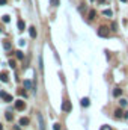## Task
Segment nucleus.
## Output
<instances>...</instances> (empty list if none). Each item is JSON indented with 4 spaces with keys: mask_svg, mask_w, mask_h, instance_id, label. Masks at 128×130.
Returning a JSON list of instances; mask_svg holds the SVG:
<instances>
[{
    "mask_svg": "<svg viewBox=\"0 0 128 130\" xmlns=\"http://www.w3.org/2000/svg\"><path fill=\"white\" fill-rule=\"evenodd\" d=\"M5 116H6V120H8V121H12V118H14L11 112H6V115H5Z\"/></svg>",
    "mask_w": 128,
    "mask_h": 130,
    "instance_id": "6ab92c4d",
    "label": "nucleus"
},
{
    "mask_svg": "<svg viewBox=\"0 0 128 130\" xmlns=\"http://www.w3.org/2000/svg\"><path fill=\"white\" fill-rule=\"evenodd\" d=\"M29 123H30L29 118H21V120H20V124H21V126H27Z\"/></svg>",
    "mask_w": 128,
    "mask_h": 130,
    "instance_id": "9d476101",
    "label": "nucleus"
},
{
    "mask_svg": "<svg viewBox=\"0 0 128 130\" xmlns=\"http://www.w3.org/2000/svg\"><path fill=\"white\" fill-rule=\"evenodd\" d=\"M119 103H121V106H122V107H124V106H127V100H121Z\"/></svg>",
    "mask_w": 128,
    "mask_h": 130,
    "instance_id": "393cba45",
    "label": "nucleus"
},
{
    "mask_svg": "<svg viewBox=\"0 0 128 130\" xmlns=\"http://www.w3.org/2000/svg\"><path fill=\"white\" fill-rule=\"evenodd\" d=\"M51 5H53V6H57V5H59V0H51Z\"/></svg>",
    "mask_w": 128,
    "mask_h": 130,
    "instance_id": "5701e85b",
    "label": "nucleus"
},
{
    "mask_svg": "<svg viewBox=\"0 0 128 130\" xmlns=\"http://www.w3.org/2000/svg\"><path fill=\"white\" fill-rule=\"evenodd\" d=\"M62 109L65 110V112H71V109H72V106H71V103L68 100H65L63 103H62Z\"/></svg>",
    "mask_w": 128,
    "mask_h": 130,
    "instance_id": "20e7f679",
    "label": "nucleus"
},
{
    "mask_svg": "<svg viewBox=\"0 0 128 130\" xmlns=\"http://www.w3.org/2000/svg\"><path fill=\"white\" fill-rule=\"evenodd\" d=\"M53 130H60V124H59V123H56V124L53 126Z\"/></svg>",
    "mask_w": 128,
    "mask_h": 130,
    "instance_id": "412c9836",
    "label": "nucleus"
},
{
    "mask_svg": "<svg viewBox=\"0 0 128 130\" xmlns=\"http://www.w3.org/2000/svg\"><path fill=\"white\" fill-rule=\"evenodd\" d=\"M0 130H3V126H2V124H0Z\"/></svg>",
    "mask_w": 128,
    "mask_h": 130,
    "instance_id": "cd10ccee",
    "label": "nucleus"
},
{
    "mask_svg": "<svg viewBox=\"0 0 128 130\" xmlns=\"http://www.w3.org/2000/svg\"><path fill=\"white\" fill-rule=\"evenodd\" d=\"M24 27H26V23L23 20H18V30H24Z\"/></svg>",
    "mask_w": 128,
    "mask_h": 130,
    "instance_id": "0eeeda50",
    "label": "nucleus"
},
{
    "mask_svg": "<svg viewBox=\"0 0 128 130\" xmlns=\"http://www.w3.org/2000/svg\"><path fill=\"white\" fill-rule=\"evenodd\" d=\"M116 27H118V26H116V23H112V30H113V32H116V30H118Z\"/></svg>",
    "mask_w": 128,
    "mask_h": 130,
    "instance_id": "b1692460",
    "label": "nucleus"
},
{
    "mask_svg": "<svg viewBox=\"0 0 128 130\" xmlns=\"http://www.w3.org/2000/svg\"><path fill=\"white\" fill-rule=\"evenodd\" d=\"M3 47H5V50H11V42H8V41H3Z\"/></svg>",
    "mask_w": 128,
    "mask_h": 130,
    "instance_id": "4468645a",
    "label": "nucleus"
},
{
    "mask_svg": "<svg viewBox=\"0 0 128 130\" xmlns=\"http://www.w3.org/2000/svg\"><path fill=\"white\" fill-rule=\"evenodd\" d=\"M15 109L17 110H24L26 109V103H24L23 100H17L15 101Z\"/></svg>",
    "mask_w": 128,
    "mask_h": 130,
    "instance_id": "f03ea898",
    "label": "nucleus"
},
{
    "mask_svg": "<svg viewBox=\"0 0 128 130\" xmlns=\"http://www.w3.org/2000/svg\"><path fill=\"white\" fill-rule=\"evenodd\" d=\"M8 0H0V6H3V5H6Z\"/></svg>",
    "mask_w": 128,
    "mask_h": 130,
    "instance_id": "a878e982",
    "label": "nucleus"
},
{
    "mask_svg": "<svg viewBox=\"0 0 128 130\" xmlns=\"http://www.w3.org/2000/svg\"><path fill=\"white\" fill-rule=\"evenodd\" d=\"M115 116H116V118H122V116H124V112H122L121 109H118V110L115 112Z\"/></svg>",
    "mask_w": 128,
    "mask_h": 130,
    "instance_id": "9b49d317",
    "label": "nucleus"
},
{
    "mask_svg": "<svg viewBox=\"0 0 128 130\" xmlns=\"http://www.w3.org/2000/svg\"><path fill=\"white\" fill-rule=\"evenodd\" d=\"M24 88H26V89H30V88H32L30 80H24Z\"/></svg>",
    "mask_w": 128,
    "mask_h": 130,
    "instance_id": "dca6fc26",
    "label": "nucleus"
},
{
    "mask_svg": "<svg viewBox=\"0 0 128 130\" xmlns=\"http://www.w3.org/2000/svg\"><path fill=\"white\" fill-rule=\"evenodd\" d=\"M15 56H17V59H23V58H24V55H23V52H21V50L15 52Z\"/></svg>",
    "mask_w": 128,
    "mask_h": 130,
    "instance_id": "f8f14e48",
    "label": "nucleus"
},
{
    "mask_svg": "<svg viewBox=\"0 0 128 130\" xmlns=\"http://www.w3.org/2000/svg\"><path fill=\"white\" fill-rule=\"evenodd\" d=\"M121 2H124V3H125V2H127V0H121Z\"/></svg>",
    "mask_w": 128,
    "mask_h": 130,
    "instance_id": "c85d7f7f",
    "label": "nucleus"
},
{
    "mask_svg": "<svg viewBox=\"0 0 128 130\" xmlns=\"http://www.w3.org/2000/svg\"><path fill=\"white\" fill-rule=\"evenodd\" d=\"M38 120H39V129L41 130H45V124H44V118L41 114H38Z\"/></svg>",
    "mask_w": 128,
    "mask_h": 130,
    "instance_id": "39448f33",
    "label": "nucleus"
},
{
    "mask_svg": "<svg viewBox=\"0 0 128 130\" xmlns=\"http://www.w3.org/2000/svg\"><path fill=\"white\" fill-rule=\"evenodd\" d=\"M109 33H110V32H109V27H107V26H101V27L98 29V35L103 36V38H107Z\"/></svg>",
    "mask_w": 128,
    "mask_h": 130,
    "instance_id": "f257e3e1",
    "label": "nucleus"
},
{
    "mask_svg": "<svg viewBox=\"0 0 128 130\" xmlns=\"http://www.w3.org/2000/svg\"><path fill=\"white\" fill-rule=\"evenodd\" d=\"M121 94H122V89L121 88H115L113 89V95H115V97H119Z\"/></svg>",
    "mask_w": 128,
    "mask_h": 130,
    "instance_id": "6e6552de",
    "label": "nucleus"
},
{
    "mask_svg": "<svg viewBox=\"0 0 128 130\" xmlns=\"http://www.w3.org/2000/svg\"><path fill=\"white\" fill-rule=\"evenodd\" d=\"M95 15H97V12H95V9H92L91 12H89V20H93V18H95Z\"/></svg>",
    "mask_w": 128,
    "mask_h": 130,
    "instance_id": "ddd939ff",
    "label": "nucleus"
},
{
    "mask_svg": "<svg viewBox=\"0 0 128 130\" xmlns=\"http://www.w3.org/2000/svg\"><path fill=\"white\" fill-rule=\"evenodd\" d=\"M0 82H8V73L6 71H2V73H0Z\"/></svg>",
    "mask_w": 128,
    "mask_h": 130,
    "instance_id": "423d86ee",
    "label": "nucleus"
},
{
    "mask_svg": "<svg viewBox=\"0 0 128 130\" xmlns=\"http://www.w3.org/2000/svg\"><path fill=\"white\" fill-rule=\"evenodd\" d=\"M15 130H18V129H15Z\"/></svg>",
    "mask_w": 128,
    "mask_h": 130,
    "instance_id": "c756f323",
    "label": "nucleus"
},
{
    "mask_svg": "<svg viewBox=\"0 0 128 130\" xmlns=\"http://www.w3.org/2000/svg\"><path fill=\"white\" fill-rule=\"evenodd\" d=\"M3 23H9V21H11V18H9V15H3Z\"/></svg>",
    "mask_w": 128,
    "mask_h": 130,
    "instance_id": "aec40b11",
    "label": "nucleus"
},
{
    "mask_svg": "<svg viewBox=\"0 0 128 130\" xmlns=\"http://www.w3.org/2000/svg\"><path fill=\"white\" fill-rule=\"evenodd\" d=\"M98 2H99V3H104V0H98Z\"/></svg>",
    "mask_w": 128,
    "mask_h": 130,
    "instance_id": "bb28decb",
    "label": "nucleus"
},
{
    "mask_svg": "<svg viewBox=\"0 0 128 130\" xmlns=\"http://www.w3.org/2000/svg\"><path fill=\"white\" fill-rule=\"evenodd\" d=\"M99 130H112V127H110V126H101Z\"/></svg>",
    "mask_w": 128,
    "mask_h": 130,
    "instance_id": "4be33fe9",
    "label": "nucleus"
},
{
    "mask_svg": "<svg viewBox=\"0 0 128 130\" xmlns=\"http://www.w3.org/2000/svg\"><path fill=\"white\" fill-rule=\"evenodd\" d=\"M0 32H2V30H0Z\"/></svg>",
    "mask_w": 128,
    "mask_h": 130,
    "instance_id": "7c9ffc66",
    "label": "nucleus"
},
{
    "mask_svg": "<svg viewBox=\"0 0 128 130\" xmlns=\"http://www.w3.org/2000/svg\"><path fill=\"white\" fill-rule=\"evenodd\" d=\"M0 97H2L6 103H11L12 101V95H9V94H6V92H3V91H0Z\"/></svg>",
    "mask_w": 128,
    "mask_h": 130,
    "instance_id": "7ed1b4c3",
    "label": "nucleus"
},
{
    "mask_svg": "<svg viewBox=\"0 0 128 130\" xmlns=\"http://www.w3.org/2000/svg\"><path fill=\"white\" fill-rule=\"evenodd\" d=\"M29 33H30L32 38H36V29H35V27H30V29H29Z\"/></svg>",
    "mask_w": 128,
    "mask_h": 130,
    "instance_id": "1a4fd4ad",
    "label": "nucleus"
},
{
    "mask_svg": "<svg viewBox=\"0 0 128 130\" xmlns=\"http://www.w3.org/2000/svg\"><path fill=\"white\" fill-rule=\"evenodd\" d=\"M81 106H83V107H87V106H89V98H83V100H81Z\"/></svg>",
    "mask_w": 128,
    "mask_h": 130,
    "instance_id": "2eb2a0df",
    "label": "nucleus"
},
{
    "mask_svg": "<svg viewBox=\"0 0 128 130\" xmlns=\"http://www.w3.org/2000/svg\"><path fill=\"white\" fill-rule=\"evenodd\" d=\"M103 14H104V15H107V17H112V11H110V9H104V11H103Z\"/></svg>",
    "mask_w": 128,
    "mask_h": 130,
    "instance_id": "f3484780",
    "label": "nucleus"
},
{
    "mask_svg": "<svg viewBox=\"0 0 128 130\" xmlns=\"http://www.w3.org/2000/svg\"><path fill=\"white\" fill-rule=\"evenodd\" d=\"M9 67H11V68H15V67H17V62H15L14 59H11V61H9Z\"/></svg>",
    "mask_w": 128,
    "mask_h": 130,
    "instance_id": "a211bd4d",
    "label": "nucleus"
}]
</instances>
